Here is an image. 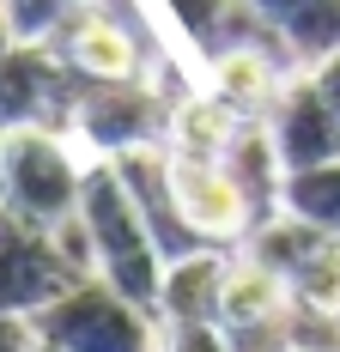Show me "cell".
<instances>
[{"label": "cell", "mask_w": 340, "mask_h": 352, "mask_svg": "<svg viewBox=\"0 0 340 352\" xmlns=\"http://www.w3.org/2000/svg\"><path fill=\"white\" fill-rule=\"evenodd\" d=\"M79 219L92 225V243H98V280H109L140 310H158L164 255H158V237L146 231L152 219L140 212L128 176L116 170V158H98L79 176Z\"/></svg>", "instance_id": "1"}, {"label": "cell", "mask_w": 340, "mask_h": 352, "mask_svg": "<svg viewBox=\"0 0 340 352\" xmlns=\"http://www.w3.org/2000/svg\"><path fill=\"white\" fill-rule=\"evenodd\" d=\"M31 322L61 352H158L164 346V334L146 322V310L98 274L79 280L73 292H61L55 304H43Z\"/></svg>", "instance_id": "2"}, {"label": "cell", "mask_w": 340, "mask_h": 352, "mask_svg": "<svg viewBox=\"0 0 340 352\" xmlns=\"http://www.w3.org/2000/svg\"><path fill=\"white\" fill-rule=\"evenodd\" d=\"M79 164L67 152V134L55 128H12L6 134V170H0V201L36 225H55L79 207Z\"/></svg>", "instance_id": "3"}, {"label": "cell", "mask_w": 340, "mask_h": 352, "mask_svg": "<svg viewBox=\"0 0 340 352\" xmlns=\"http://www.w3.org/2000/svg\"><path fill=\"white\" fill-rule=\"evenodd\" d=\"M79 280H92V274H79L61 255L55 225H36V219H25L0 201V310L36 316L43 304H55Z\"/></svg>", "instance_id": "4"}, {"label": "cell", "mask_w": 340, "mask_h": 352, "mask_svg": "<svg viewBox=\"0 0 340 352\" xmlns=\"http://www.w3.org/2000/svg\"><path fill=\"white\" fill-rule=\"evenodd\" d=\"M79 73L55 43H12L0 55V128H55L67 134L73 104H79Z\"/></svg>", "instance_id": "5"}, {"label": "cell", "mask_w": 340, "mask_h": 352, "mask_svg": "<svg viewBox=\"0 0 340 352\" xmlns=\"http://www.w3.org/2000/svg\"><path fill=\"white\" fill-rule=\"evenodd\" d=\"M152 122H158V91L146 79H85L67 134L92 146V158H116L152 140Z\"/></svg>", "instance_id": "6"}, {"label": "cell", "mask_w": 340, "mask_h": 352, "mask_svg": "<svg viewBox=\"0 0 340 352\" xmlns=\"http://www.w3.org/2000/svg\"><path fill=\"white\" fill-rule=\"evenodd\" d=\"M170 212L195 243H231V237H249V225H255L237 176L225 164L176 158V152H170Z\"/></svg>", "instance_id": "7"}, {"label": "cell", "mask_w": 340, "mask_h": 352, "mask_svg": "<svg viewBox=\"0 0 340 352\" xmlns=\"http://www.w3.org/2000/svg\"><path fill=\"white\" fill-rule=\"evenodd\" d=\"M262 122H268V134H273V152H279L286 176L340 158V116L328 109V98L316 91V79L304 67L286 73V85H279V98L268 104Z\"/></svg>", "instance_id": "8"}, {"label": "cell", "mask_w": 340, "mask_h": 352, "mask_svg": "<svg viewBox=\"0 0 340 352\" xmlns=\"http://www.w3.org/2000/svg\"><path fill=\"white\" fill-rule=\"evenodd\" d=\"M298 304H292V285L279 267H268L262 255H243L225 261V285H219V328L231 340H255L273 328H292Z\"/></svg>", "instance_id": "9"}, {"label": "cell", "mask_w": 340, "mask_h": 352, "mask_svg": "<svg viewBox=\"0 0 340 352\" xmlns=\"http://www.w3.org/2000/svg\"><path fill=\"white\" fill-rule=\"evenodd\" d=\"M243 6L273 31L292 67H316L340 49V0H243Z\"/></svg>", "instance_id": "10"}, {"label": "cell", "mask_w": 340, "mask_h": 352, "mask_svg": "<svg viewBox=\"0 0 340 352\" xmlns=\"http://www.w3.org/2000/svg\"><path fill=\"white\" fill-rule=\"evenodd\" d=\"M55 49L67 55L79 79H134L140 73V43L128 36L122 19H109L103 6H85L67 31L55 36Z\"/></svg>", "instance_id": "11"}, {"label": "cell", "mask_w": 340, "mask_h": 352, "mask_svg": "<svg viewBox=\"0 0 340 352\" xmlns=\"http://www.w3.org/2000/svg\"><path fill=\"white\" fill-rule=\"evenodd\" d=\"M206 79H213V98L237 109V116H268V104L286 85V67L268 55V43H225L213 61H206Z\"/></svg>", "instance_id": "12"}, {"label": "cell", "mask_w": 340, "mask_h": 352, "mask_svg": "<svg viewBox=\"0 0 340 352\" xmlns=\"http://www.w3.org/2000/svg\"><path fill=\"white\" fill-rule=\"evenodd\" d=\"M219 285H225V255H213V249H182L164 267L158 316L164 322H219Z\"/></svg>", "instance_id": "13"}, {"label": "cell", "mask_w": 340, "mask_h": 352, "mask_svg": "<svg viewBox=\"0 0 340 352\" xmlns=\"http://www.w3.org/2000/svg\"><path fill=\"white\" fill-rule=\"evenodd\" d=\"M249 116H237V109L225 104V98H213V91H189V98H176L164 116L170 128V152L176 158H201V164H219L225 158V146H231V134H237Z\"/></svg>", "instance_id": "14"}, {"label": "cell", "mask_w": 340, "mask_h": 352, "mask_svg": "<svg viewBox=\"0 0 340 352\" xmlns=\"http://www.w3.org/2000/svg\"><path fill=\"white\" fill-rule=\"evenodd\" d=\"M286 285H292V304H298L304 316L340 322V237L334 231H322V237L292 261Z\"/></svg>", "instance_id": "15"}, {"label": "cell", "mask_w": 340, "mask_h": 352, "mask_svg": "<svg viewBox=\"0 0 340 352\" xmlns=\"http://www.w3.org/2000/svg\"><path fill=\"white\" fill-rule=\"evenodd\" d=\"M279 212H298V219H310L316 231H334V237H340V158L286 176Z\"/></svg>", "instance_id": "16"}, {"label": "cell", "mask_w": 340, "mask_h": 352, "mask_svg": "<svg viewBox=\"0 0 340 352\" xmlns=\"http://www.w3.org/2000/svg\"><path fill=\"white\" fill-rule=\"evenodd\" d=\"M85 6H98V0H0V12H6L19 43H55Z\"/></svg>", "instance_id": "17"}, {"label": "cell", "mask_w": 340, "mask_h": 352, "mask_svg": "<svg viewBox=\"0 0 340 352\" xmlns=\"http://www.w3.org/2000/svg\"><path fill=\"white\" fill-rule=\"evenodd\" d=\"M164 352H231L219 322H164Z\"/></svg>", "instance_id": "18"}, {"label": "cell", "mask_w": 340, "mask_h": 352, "mask_svg": "<svg viewBox=\"0 0 340 352\" xmlns=\"http://www.w3.org/2000/svg\"><path fill=\"white\" fill-rule=\"evenodd\" d=\"M0 352H36V322L0 310Z\"/></svg>", "instance_id": "19"}, {"label": "cell", "mask_w": 340, "mask_h": 352, "mask_svg": "<svg viewBox=\"0 0 340 352\" xmlns=\"http://www.w3.org/2000/svg\"><path fill=\"white\" fill-rule=\"evenodd\" d=\"M304 73L316 79V91H322V98H328V109L340 116V49H334V55H322V61H316V67H304Z\"/></svg>", "instance_id": "20"}, {"label": "cell", "mask_w": 340, "mask_h": 352, "mask_svg": "<svg viewBox=\"0 0 340 352\" xmlns=\"http://www.w3.org/2000/svg\"><path fill=\"white\" fill-rule=\"evenodd\" d=\"M262 352H328V346L304 334V310H298V334H286V340H273V346H262Z\"/></svg>", "instance_id": "21"}, {"label": "cell", "mask_w": 340, "mask_h": 352, "mask_svg": "<svg viewBox=\"0 0 340 352\" xmlns=\"http://www.w3.org/2000/svg\"><path fill=\"white\" fill-rule=\"evenodd\" d=\"M12 43H19V36H12V25H6V12H0V55H6Z\"/></svg>", "instance_id": "22"}, {"label": "cell", "mask_w": 340, "mask_h": 352, "mask_svg": "<svg viewBox=\"0 0 340 352\" xmlns=\"http://www.w3.org/2000/svg\"><path fill=\"white\" fill-rule=\"evenodd\" d=\"M36 352H61V346H55V340H43V334H36Z\"/></svg>", "instance_id": "23"}, {"label": "cell", "mask_w": 340, "mask_h": 352, "mask_svg": "<svg viewBox=\"0 0 340 352\" xmlns=\"http://www.w3.org/2000/svg\"><path fill=\"white\" fill-rule=\"evenodd\" d=\"M0 170H6V128H0Z\"/></svg>", "instance_id": "24"}, {"label": "cell", "mask_w": 340, "mask_h": 352, "mask_svg": "<svg viewBox=\"0 0 340 352\" xmlns=\"http://www.w3.org/2000/svg\"><path fill=\"white\" fill-rule=\"evenodd\" d=\"M328 352H340V340H334V346H328Z\"/></svg>", "instance_id": "25"}]
</instances>
